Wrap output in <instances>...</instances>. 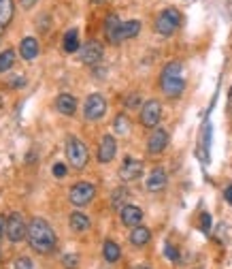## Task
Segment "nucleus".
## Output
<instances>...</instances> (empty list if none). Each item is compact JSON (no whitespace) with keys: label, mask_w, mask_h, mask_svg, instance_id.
<instances>
[{"label":"nucleus","mask_w":232,"mask_h":269,"mask_svg":"<svg viewBox=\"0 0 232 269\" xmlns=\"http://www.w3.org/2000/svg\"><path fill=\"white\" fill-rule=\"evenodd\" d=\"M30 248L36 254H49L54 252L56 243H58V235L51 229V225L47 222L45 218H32L28 222V235H26Z\"/></svg>","instance_id":"nucleus-1"},{"label":"nucleus","mask_w":232,"mask_h":269,"mask_svg":"<svg viewBox=\"0 0 232 269\" xmlns=\"http://www.w3.org/2000/svg\"><path fill=\"white\" fill-rule=\"evenodd\" d=\"M160 88L168 99H177L186 90V79H183V64L179 60L168 62L160 75Z\"/></svg>","instance_id":"nucleus-2"},{"label":"nucleus","mask_w":232,"mask_h":269,"mask_svg":"<svg viewBox=\"0 0 232 269\" xmlns=\"http://www.w3.org/2000/svg\"><path fill=\"white\" fill-rule=\"evenodd\" d=\"M179 26H181V13L175 7H166L164 11H160V15L156 17V24H153L156 32L160 36H173Z\"/></svg>","instance_id":"nucleus-3"},{"label":"nucleus","mask_w":232,"mask_h":269,"mask_svg":"<svg viewBox=\"0 0 232 269\" xmlns=\"http://www.w3.org/2000/svg\"><path fill=\"white\" fill-rule=\"evenodd\" d=\"M66 158H68V163H70L72 169H77V171L85 169V165H88V161H90L88 145H85L81 139H77V137H72V134H70L68 141H66Z\"/></svg>","instance_id":"nucleus-4"},{"label":"nucleus","mask_w":232,"mask_h":269,"mask_svg":"<svg viewBox=\"0 0 232 269\" xmlns=\"http://www.w3.org/2000/svg\"><path fill=\"white\" fill-rule=\"evenodd\" d=\"M96 197V186L90 182H77L75 186L68 190V199L75 207H85L88 203H92Z\"/></svg>","instance_id":"nucleus-5"},{"label":"nucleus","mask_w":232,"mask_h":269,"mask_svg":"<svg viewBox=\"0 0 232 269\" xmlns=\"http://www.w3.org/2000/svg\"><path fill=\"white\" fill-rule=\"evenodd\" d=\"M7 239L13 241V243H19L21 239H26L28 235V222L23 220V216L19 212H13L11 216H7Z\"/></svg>","instance_id":"nucleus-6"},{"label":"nucleus","mask_w":232,"mask_h":269,"mask_svg":"<svg viewBox=\"0 0 232 269\" xmlns=\"http://www.w3.org/2000/svg\"><path fill=\"white\" fill-rule=\"evenodd\" d=\"M107 114V99L102 94L94 92L85 99V105H83V116L88 122H98L102 116Z\"/></svg>","instance_id":"nucleus-7"},{"label":"nucleus","mask_w":232,"mask_h":269,"mask_svg":"<svg viewBox=\"0 0 232 269\" xmlns=\"http://www.w3.org/2000/svg\"><path fill=\"white\" fill-rule=\"evenodd\" d=\"M141 124L145 128H158V124H160V120H162V105L158 103L156 99L147 101L143 107H141Z\"/></svg>","instance_id":"nucleus-8"},{"label":"nucleus","mask_w":232,"mask_h":269,"mask_svg":"<svg viewBox=\"0 0 232 269\" xmlns=\"http://www.w3.org/2000/svg\"><path fill=\"white\" fill-rule=\"evenodd\" d=\"M79 56H81V62L88 64V66H96L102 60L105 56V50L98 41H88L81 50H79Z\"/></svg>","instance_id":"nucleus-9"},{"label":"nucleus","mask_w":232,"mask_h":269,"mask_svg":"<svg viewBox=\"0 0 232 269\" xmlns=\"http://www.w3.org/2000/svg\"><path fill=\"white\" fill-rule=\"evenodd\" d=\"M143 161H139V158H126L124 163H121L119 167V180L121 182H134V180H139L143 175Z\"/></svg>","instance_id":"nucleus-10"},{"label":"nucleus","mask_w":232,"mask_h":269,"mask_svg":"<svg viewBox=\"0 0 232 269\" xmlns=\"http://www.w3.org/2000/svg\"><path fill=\"white\" fill-rule=\"evenodd\" d=\"M117 154V141L113 134H105V137L100 139L98 143V163L107 165V163H111L113 158Z\"/></svg>","instance_id":"nucleus-11"},{"label":"nucleus","mask_w":232,"mask_h":269,"mask_svg":"<svg viewBox=\"0 0 232 269\" xmlns=\"http://www.w3.org/2000/svg\"><path fill=\"white\" fill-rule=\"evenodd\" d=\"M166 145H168V132L164 128H153L151 137L147 141V152L151 156H158V154H162L166 150Z\"/></svg>","instance_id":"nucleus-12"},{"label":"nucleus","mask_w":232,"mask_h":269,"mask_svg":"<svg viewBox=\"0 0 232 269\" xmlns=\"http://www.w3.org/2000/svg\"><path fill=\"white\" fill-rule=\"evenodd\" d=\"M119 220H121V225H124V227H139L141 220H143L141 207L126 203V205L119 210Z\"/></svg>","instance_id":"nucleus-13"},{"label":"nucleus","mask_w":232,"mask_h":269,"mask_svg":"<svg viewBox=\"0 0 232 269\" xmlns=\"http://www.w3.org/2000/svg\"><path fill=\"white\" fill-rule=\"evenodd\" d=\"M166 184H168L166 171H164L162 167H156L151 173H149V177H147V190H149V192H160V190L166 188Z\"/></svg>","instance_id":"nucleus-14"},{"label":"nucleus","mask_w":232,"mask_h":269,"mask_svg":"<svg viewBox=\"0 0 232 269\" xmlns=\"http://www.w3.org/2000/svg\"><path fill=\"white\" fill-rule=\"evenodd\" d=\"M141 32V21L139 19H128V21H121L119 24V30H117V43L121 41H130L134 39Z\"/></svg>","instance_id":"nucleus-15"},{"label":"nucleus","mask_w":232,"mask_h":269,"mask_svg":"<svg viewBox=\"0 0 232 269\" xmlns=\"http://www.w3.org/2000/svg\"><path fill=\"white\" fill-rule=\"evenodd\" d=\"M41 52V45L39 41L34 39V36H23L21 43H19V56L23 60H34Z\"/></svg>","instance_id":"nucleus-16"},{"label":"nucleus","mask_w":232,"mask_h":269,"mask_svg":"<svg viewBox=\"0 0 232 269\" xmlns=\"http://www.w3.org/2000/svg\"><path fill=\"white\" fill-rule=\"evenodd\" d=\"M149 241H151V231L147 227H143V225L132 227V231H130V243H132L134 248H143V246H147Z\"/></svg>","instance_id":"nucleus-17"},{"label":"nucleus","mask_w":232,"mask_h":269,"mask_svg":"<svg viewBox=\"0 0 232 269\" xmlns=\"http://www.w3.org/2000/svg\"><path fill=\"white\" fill-rule=\"evenodd\" d=\"M56 109L62 116H72L77 111V99L72 94H58V99H56Z\"/></svg>","instance_id":"nucleus-18"},{"label":"nucleus","mask_w":232,"mask_h":269,"mask_svg":"<svg viewBox=\"0 0 232 269\" xmlns=\"http://www.w3.org/2000/svg\"><path fill=\"white\" fill-rule=\"evenodd\" d=\"M15 13V3L13 0H0V34L7 30V26L13 19Z\"/></svg>","instance_id":"nucleus-19"},{"label":"nucleus","mask_w":232,"mask_h":269,"mask_svg":"<svg viewBox=\"0 0 232 269\" xmlns=\"http://www.w3.org/2000/svg\"><path fill=\"white\" fill-rule=\"evenodd\" d=\"M68 225H70V229L75 231V233H85V231L90 229V218L85 216V214H81V212H72L70 216H68Z\"/></svg>","instance_id":"nucleus-20"},{"label":"nucleus","mask_w":232,"mask_h":269,"mask_svg":"<svg viewBox=\"0 0 232 269\" xmlns=\"http://www.w3.org/2000/svg\"><path fill=\"white\" fill-rule=\"evenodd\" d=\"M119 17L115 15V13H111L107 19H105V34H107V39H109V43H113V45H117V30H119Z\"/></svg>","instance_id":"nucleus-21"},{"label":"nucleus","mask_w":232,"mask_h":269,"mask_svg":"<svg viewBox=\"0 0 232 269\" xmlns=\"http://www.w3.org/2000/svg\"><path fill=\"white\" fill-rule=\"evenodd\" d=\"M102 256H105L107 263H117L119 256H121V248L117 246L113 239H107V241L102 243Z\"/></svg>","instance_id":"nucleus-22"},{"label":"nucleus","mask_w":232,"mask_h":269,"mask_svg":"<svg viewBox=\"0 0 232 269\" xmlns=\"http://www.w3.org/2000/svg\"><path fill=\"white\" fill-rule=\"evenodd\" d=\"M62 47H64V52H66V54H75V52L81 50V45H79V32H77L75 28L68 30V32L64 34V43H62Z\"/></svg>","instance_id":"nucleus-23"},{"label":"nucleus","mask_w":232,"mask_h":269,"mask_svg":"<svg viewBox=\"0 0 232 269\" xmlns=\"http://www.w3.org/2000/svg\"><path fill=\"white\" fill-rule=\"evenodd\" d=\"M15 64V52L13 50H5L0 52V73H7L11 71Z\"/></svg>","instance_id":"nucleus-24"},{"label":"nucleus","mask_w":232,"mask_h":269,"mask_svg":"<svg viewBox=\"0 0 232 269\" xmlns=\"http://www.w3.org/2000/svg\"><path fill=\"white\" fill-rule=\"evenodd\" d=\"M115 132H117V134H128V132H130V120H128V116L119 114V116L115 118Z\"/></svg>","instance_id":"nucleus-25"},{"label":"nucleus","mask_w":232,"mask_h":269,"mask_svg":"<svg viewBox=\"0 0 232 269\" xmlns=\"http://www.w3.org/2000/svg\"><path fill=\"white\" fill-rule=\"evenodd\" d=\"M26 75H23V73H15L13 77H9V81H7V85L9 88H23V85H26Z\"/></svg>","instance_id":"nucleus-26"},{"label":"nucleus","mask_w":232,"mask_h":269,"mask_svg":"<svg viewBox=\"0 0 232 269\" xmlns=\"http://www.w3.org/2000/svg\"><path fill=\"white\" fill-rule=\"evenodd\" d=\"M13 269H32V261L28 256H17L15 263H13Z\"/></svg>","instance_id":"nucleus-27"},{"label":"nucleus","mask_w":232,"mask_h":269,"mask_svg":"<svg viewBox=\"0 0 232 269\" xmlns=\"http://www.w3.org/2000/svg\"><path fill=\"white\" fill-rule=\"evenodd\" d=\"M164 254H166L168 261H179V250L175 246H170V243H166V246H164Z\"/></svg>","instance_id":"nucleus-28"},{"label":"nucleus","mask_w":232,"mask_h":269,"mask_svg":"<svg viewBox=\"0 0 232 269\" xmlns=\"http://www.w3.org/2000/svg\"><path fill=\"white\" fill-rule=\"evenodd\" d=\"M62 263H64V267L66 269H75L77 267V254H64V259H62Z\"/></svg>","instance_id":"nucleus-29"},{"label":"nucleus","mask_w":232,"mask_h":269,"mask_svg":"<svg viewBox=\"0 0 232 269\" xmlns=\"http://www.w3.org/2000/svg\"><path fill=\"white\" fill-rule=\"evenodd\" d=\"M51 171H54V175H56L58 180H62V177L66 175V165H62V163H56V165L51 167Z\"/></svg>","instance_id":"nucleus-30"},{"label":"nucleus","mask_w":232,"mask_h":269,"mask_svg":"<svg viewBox=\"0 0 232 269\" xmlns=\"http://www.w3.org/2000/svg\"><path fill=\"white\" fill-rule=\"evenodd\" d=\"M200 229L204 231V233H209V231H211V214H202L200 216Z\"/></svg>","instance_id":"nucleus-31"},{"label":"nucleus","mask_w":232,"mask_h":269,"mask_svg":"<svg viewBox=\"0 0 232 269\" xmlns=\"http://www.w3.org/2000/svg\"><path fill=\"white\" fill-rule=\"evenodd\" d=\"M139 103H141V96L139 94H130V96H126V101H124V105L126 107H139Z\"/></svg>","instance_id":"nucleus-32"},{"label":"nucleus","mask_w":232,"mask_h":269,"mask_svg":"<svg viewBox=\"0 0 232 269\" xmlns=\"http://www.w3.org/2000/svg\"><path fill=\"white\" fill-rule=\"evenodd\" d=\"M126 199V190H117L115 194H113V207H119V201H124Z\"/></svg>","instance_id":"nucleus-33"},{"label":"nucleus","mask_w":232,"mask_h":269,"mask_svg":"<svg viewBox=\"0 0 232 269\" xmlns=\"http://www.w3.org/2000/svg\"><path fill=\"white\" fill-rule=\"evenodd\" d=\"M36 3H39V0H19L21 9H26V11H28V9H32V7L36 5Z\"/></svg>","instance_id":"nucleus-34"},{"label":"nucleus","mask_w":232,"mask_h":269,"mask_svg":"<svg viewBox=\"0 0 232 269\" xmlns=\"http://www.w3.org/2000/svg\"><path fill=\"white\" fill-rule=\"evenodd\" d=\"M3 233H7V216H0V239H3Z\"/></svg>","instance_id":"nucleus-35"},{"label":"nucleus","mask_w":232,"mask_h":269,"mask_svg":"<svg viewBox=\"0 0 232 269\" xmlns=\"http://www.w3.org/2000/svg\"><path fill=\"white\" fill-rule=\"evenodd\" d=\"M224 199H226V201H228V203L232 205V184H230V186H228V188L224 190Z\"/></svg>","instance_id":"nucleus-36"},{"label":"nucleus","mask_w":232,"mask_h":269,"mask_svg":"<svg viewBox=\"0 0 232 269\" xmlns=\"http://www.w3.org/2000/svg\"><path fill=\"white\" fill-rule=\"evenodd\" d=\"M132 269H151V267L149 265H134Z\"/></svg>","instance_id":"nucleus-37"},{"label":"nucleus","mask_w":232,"mask_h":269,"mask_svg":"<svg viewBox=\"0 0 232 269\" xmlns=\"http://www.w3.org/2000/svg\"><path fill=\"white\" fill-rule=\"evenodd\" d=\"M228 103H230V107H232V88H230V92H228Z\"/></svg>","instance_id":"nucleus-38"},{"label":"nucleus","mask_w":232,"mask_h":269,"mask_svg":"<svg viewBox=\"0 0 232 269\" xmlns=\"http://www.w3.org/2000/svg\"><path fill=\"white\" fill-rule=\"evenodd\" d=\"M94 5H102V3H107V0H92Z\"/></svg>","instance_id":"nucleus-39"},{"label":"nucleus","mask_w":232,"mask_h":269,"mask_svg":"<svg viewBox=\"0 0 232 269\" xmlns=\"http://www.w3.org/2000/svg\"><path fill=\"white\" fill-rule=\"evenodd\" d=\"M0 109H3V94H0Z\"/></svg>","instance_id":"nucleus-40"},{"label":"nucleus","mask_w":232,"mask_h":269,"mask_svg":"<svg viewBox=\"0 0 232 269\" xmlns=\"http://www.w3.org/2000/svg\"><path fill=\"white\" fill-rule=\"evenodd\" d=\"M0 254H3V250H0Z\"/></svg>","instance_id":"nucleus-41"},{"label":"nucleus","mask_w":232,"mask_h":269,"mask_svg":"<svg viewBox=\"0 0 232 269\" xmlns=\"http://www.w3.org/2000/svg\"><path fill=\"white\" fill-rule=\"evenodd\" d=\"M196 269H200V267H196Z\"/></svg>","instance_id":"nucleus-42"}]
</instances>
